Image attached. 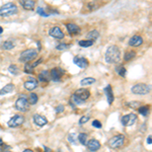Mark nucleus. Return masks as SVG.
<instances>
[{
    "label": "nucleus",
    "instance_id": "nucleus-1",
    "mask_svg": "<svg viewBox=\"0 0 152 152\" xmlns=\"http://www.w3.org/2000/svg\"><path fill=\"white\" fill-rule=\"evenodd\" d=\"M121 60V52L117 46H111L105 53V61L110 64L118 63Z\"/></svg>",
    "mask_w": 152,
    "mask_h": 152
},
{
    "label": "nucleus",
    "instance_id": "nucleus-2",
    "mask_svg": "<svg viewBox=\"0 0 152 152\" xmlns=\"http://www.w3.org/2000/svg\"><path fill=\"white\" fill-rule=\"evenodd\" d=\"M17 10H18L17 9V6L14 3H12V2L6 3L0 7V16L2 17L10 16V15L15 14L17 12Z\"/></svg>",
    "mask_w": 152,
    "mask_h": 152
},
{
    "label": "nucleus",
    "instance_id": "nucleus-3",
    "mask_svg": "<svg viewBox=\"0 0 152 152\" xmlns=\"http://www.w3.org/2000/svg\"><path fill=\"white\" fill-rule=\"evenodd\" d=\"M38 56V52H37L35 49H28L25 51H23V53L19 56V61L23 63H28L30 61L34 60L36 57Z\"/></svg>",
    "mask_w": 152,
    "mask_h": 152
},
{
    "label": "nucleus",
    "instance_id": "nucleus-4",
    "mask_svg": "<svg viewBox=\"0 0 152 152\" xmlns=\"http://www.w3.org/2000/svg\"><path fill=\"white\" fill-rule=\"evenodd\" d=\"M132 92L134 94H138V95H146L150 92V86L145 83H138V84H135L133 87L131 88Z\"/></svg>",
    "mask_w": 152,
    "mask_h": 152
},
{
    "label": "nucleus",
    "instance_id": "nucleus-5",
    "mask_svg": "<svg viewBox=\"0 0 152 152\" xmlns=\"http://www.w3.org/2000/svg\"><path fill=\"white\" fill-rule=\"evenodd\" d=\"M125 143V136L124 135H117L112 137L111 139L109 140V146L113 149H117V148H120L124 145Z\"/></svg>",
    "mask_w": 152,
    "mask_h": 152
},
{
    "label": "nucleus",
    "instance_id": "nucleus-6",
    "mask_svg": "<svg viewBox=\"0 0 152 152\" xmlns=\"http://www.w3.org/2000/svg\"><path fill=\"white\" fill-rule=\"evenodd\" d=\"M15 107L21 112H28L30 109V103L28 101V98L25 95H21L15 101Z\"/></svg>",
    "mask_w": 152,
    "mask_h": 152
},
{
    "label": "nucleus",
    "instance_id": "nucleus-7",
    "mask_svg": "<svg viewBox=\"0 0 152 152\" xmlns=\"http://www.w3.org/2000/svg\"><path fill=\"white\" fill-rule=\"evenodd\" d=\"M23 123H25V118L23 116H21V115H15L8 121L7 125L10 128H17L21 127Z\"/></svg>",
    "mask_w": 152,
    "mask_h": 152
},
{
    "label": "nucleus",
    "instance_id": "nucleus-8",
    "mask_svg": "<svg viewBox=\"0 0 152 152\" xmlns=\"http://www.w3.org/2000/svg\"><path fill=\"white\" fill-rule=\"evenodd\" d=\"M136 120H137V116L135 114H129V115H126L122 118V123L124 126H132V125L135 124Z\"/></svg>",
    "mask_w": 152,
    "mask_h": 152
},
{
    "label": "nucleus",
    "instance_id": "nucleus-9",
    "mask_svg": "<svg viewBox=\"0 0 152 152\" xmlns=\"http://www.w3.org/2000/svg\"><path fill=\"white\" fill-rule=\"evenodd\" d=\"M64 74V71L61 68H54L50 71V78L53 81H59L61 79V77Z\"/></svg>",
    "mask_w": 152,
    "mask_h": 152
},
{
    "label": "nucleus",
    "instance_id": "nucleus-10",
    "mask_svg": "<svg viewBox=\"0 0 152 152\" xmlns=\"http://www.w3.org/2000/svg\"><path fill=\"white\" fill-rule=\"evenodd\" d=\"M49 34L51 37H53V38L55 39L61 40L64 38V33L61 30V28H59V26H54V28H52L50 30Z\"/></svg>",
    "mask_w": 152,
    "mask_h": 152
},
{
    "label": "nucleus",
    "instance_id": "nucleus-11",
    "mask_svg": "<svg viewBox=\"0 0 152 152\" xmlns=\"http://www.w3.org/2000/svg\"><path fill=\"white\" fill-rule=\"evenodd\" d=\"M33 119H34L35 124L39 127H43L48 124V120L44 116H42V115H38V114L35 115V116L33 117Z\"/></svg>",
    "mask_w": 152,
    "mask_h": 152
},
{
    "label": "nucleus",
    "instance_id": "nucleus-12",
    "mask_svg": "<svg viewBox=\"0 0 152 152\" xmlns=\"http://www.w3.org/2000/svg\"><path fill=\"white\" fill-rule=\"evenodd\" d=\"M75 94L76 96H78V98H80L81 100H86L87 98H89L90 96V92L88 89L86 88H80V89H77L75 91Z\"/></svg>",
    "mask_w": 152,
    "mask_h": 152
},
{
    "label": "nucleus",
    "instance_id": "nucleus-13",
    "mask_svg": "<svg viewBox=\"0 0 152 152\" xmlns=\"http://www.w3.org/2000/svg\"><path fill=\"white\" fill-rule=\"evenodd\" d=\"M73 62L75 65H77L80 68H83V69L87 68V66H88V61H87V59L83 58V57H75Z\"/></svg>",
    "mask_w": 152,
    "mask_h": 152
},
{
    "label": "nucleus",
    "instance_id": "nucleus-14",
    "mask_svg": "<svg viewBox=\"0 0 152 152\" xmlns=\"http://www.w3.org/2000/svg\"><path fill=\"white\" fill-rule=\"evenodd\" d=\"M86 146H87V148H88V150L96 151L100 148V141H98L96 139H91L86 143Z\"/></svg>",
    "mask_w": 152,
    "mask_h": 152
},
{
    "label": "nucleus",
    "instance_id": "nucleus-15",
    "mask_svg": "<svg viewBox=\"0 0 152 152\" xmlns=\"http://www.w3.org/2000/svg\"><path fill=\"white\" fill-rule=\"evenodd\" d=\"M142 44H143V39L141 36H134L129 41V45L132 46V47H139Z\"/></svg>",
    "mask_w": 152,
    "mask_h": 152
},
{
    "label": "nucleus",
    "instance_id": "nucleus-16",
    "mask_svg": "<svg viewBox=\"0 0 152 152\" xmlns=\"http://www.w3.org/2000/svg\"><path fill=\"white\" fill-rule=\"evenodd\" d=\"M105 95H107V103H109L110 105H113V103H114L115 96H114L113 89H112L111 85H107V86L105 87Z\"/></svg>",
    "mask_w": 152,
    "mask_h": 152
},
{
    "label": "nucleus",
    "instance_id": "nucleus-17",
    "mask_svg": "<svg viewBox=\"0 0 152 152\" xmlns=\"http://www.w3.org/2000/svg\"><path fill=\"white\" fill-rule=\"evenodd\" d=\"M21 5L25 10H33L36 5L35 0H21Z\"/></svg>",
    "mask_w": 152,
    "mask_h": 152
},
{
    "label": "nucleus",
    "instance_id": "nucleus-18",
    "mask_svg": "<svg viewBox=\"0 0 152 152\" xmlns=\"http://www.w3.org/2000/svg\"><path fill=\"white\" fill-rule=\"evenodd\" d=\"M66 28H67L69 34H71V35H77L79 32H80V28H79L77 25H75V23H67V25H66Z\"/></svg>",
    "mask_w": 152,
    "mask_h": 152
},
{
    "label": "nucleus",
    "instance_id": "nucleus-19",
    "mask_svg": "<svg viewBox=\"0 0 152 152\" xmlns=\"http://www.w3.org/2000/svg\"><path fill=\"white\" fill-rule=\"evenodd\" d=\"M23 86H25V88L28 90H34L35 88L38 87V81H36V80L25 81V82L23 83Z\"/></svg>",
    "mask_w": 152,
    "mask_h": 152
},
{
    "label": "nucleus",
    "instance_id": "nucleus-20",
    "mask_svg": "<svg viewBox=\"0 0 152 152\" xmlns=\"http://www.w3.org/2000/svg\"><path fill=\"white\" fill-rule=\"evenodd\" d=\"M50 80H51V78H50V72L47 71V70L43 71L39 75V81H41V82H47V81H50Z\"/></svg>",
    "mask_w": 152,
    "mask_h": 152
},
{
    "label": "nucleus",
    "instance_id": "nucleus-21",
    "mask_svg": "<svg viewBox=\"0 0 152 152\" xmlns=\"http://www.w3.org/2000/svg\"><path fill=\"white\" fill-rule=\"evenodd\" d=\"M13 88H14V85H13L12 83H10V84H6L5 86H3V88L0 89V95H4V94L9 93V92L12 91Z\"/></svg>",
    "mask_w": 152,
    "mask_h": 152
},
{
    "label": "nucleus",
    "instance_id": "nucleus-22",
    "mask_svg": "<svg viewBox=\"0 0 152 152\" xmlns=\"http://www.w3.org/2000/svg\"><path fill=\"white\" fill-rule=\"evenodd\" d=\"M38 100H39L38 94L34 93V92L30 93V95H28V101L30 105H36V103H38Z\"/></svg>",
    "mask_w": 152,
    "mask_h": 152
},
{
    "label": "nucleus",
    "instance_id": "nucleus-23",
    "mask_svg": "<svg viewBox=\"0 0 152 152\" xmlns=\"http://www.w3.org/2000/svg\"><path fill=\"white\" fill-rule=\"evenodd\" d=\"M95 82V78H92V77H86V78H83L80 81V84L83 86H86V85H90L92 83Z\"/></svg>",
    "mask_w": 152,
    "mask_h": 152
},
{
    "label": "nucleus",
    "instance_id": "nucleus-24",
    "mask_svg": "<svg viewBox=\"0 0 152 152\" xmlns=\"http://www.w3.org/2000/svg\"><path fill=\"white\" fill-rule=\"evenodd\" d=\"M100 37V33L98 32L96 30H92L91 32H89L88 34L86 35V38H88V40H96Z\"/></svg>",
    "mask_w": 152,
    "mask_h": 152
},
{
    "label": "nucleus",
    "instance_id": "nucleus-25",
    "mask_svg": "<svg viewBox=\"0 0 152 152\" xmlns=\"http://www.w3.org/2000/svg\"><path fill=\"white\" fill-rule=\"evenodd\" d=\"M79 46L82 48H88L90 46H92L93 44V41L92 40H83V41H80L79 42Z\"/></svg>",
    "mask_w": 152,
    "mask_h": 152
},
{
    "label": "nucleus",
    "instance_id": "nucleus-26",
    "mask_svg": "<svg viewBox=\"0 0 152 152\" xmlns=\"http://www.w3.org/2000/svg\"><path fill=\"white\" fill-rule=\"evenodd\" d=\"M1 48H2L3 50H11V49H13V48H14V45H13L12 42H10V41H5L3 44H2Z\"/></svg>",
    "mask_w": 152,
    "mask_h": 152
},
{
    "label": "nucleus",
    "instance_id": "nucleus-27",
    "mask_svg": "<svg viewBox=\"0 0 152 152\" xmlns=\"http://www.w3.org/2000/svg\"><path fill=\"white\" fill-rule=\"evenodd\" d=\"M84 101H85V100H81L80 98H78V96H76L75 94H73V95H72V98H71V103H75V105H83V103H84Z\"/></svg>",
    "mask_w": 152,
    "mask_h": 152
},
{
    "label": "nucleus",
    "instance_id": "nucleus-28",
    "mask_svg": "<svg viewBox=\"0 0 152 152\" xmlns=\"http://www.w3.org/2000/svg\"><path fill=\"white\" fill-rule=\"evenodd\" d=\"M77 139H78V141L82 145H86V143H87V135H86V134H84V133L79 134Z\"/></svg>",
    "mask_w": 152,
    "mask_h": 152
},
{
    "label": "nucleus",
    "instance_id": "nucleus-29",
    "mask_svg": "<svg viewBox=\"0 0 152 152\" xmlns=\"http://www.w3.org/2000/svg\"><path fill=\"white\" fill-rule=\"evenodd\" d=\"M138 113L143 115V116H147L149 113V107H147V105H144V107H138Z\"/></svg>",
    "mask_w": 152,
    "mask_h": 152
},
{
    "label": "nucleus",
    "instance_id": "nucleus-30",
    "mask_svg": "<svg viewBox=\"0 0 152 152\" xmlns=\"http://www.w3.org/2000/svg\"><path fill=\"white\" fill-rule=\"evenodd\" d=\"M8 71L11 74H13V75H17V74L19 73V69L16 65H10L9 67H8Z\"/></svg>",
    "mask_w": 152,
    "mask_h": 152
},
{
    "label": "nucleus",
    "instance_id": "nucleus-31",
    "mask_svg": "<svg viewBox=\"0 0 152 152\" xmlns=\"http://www.w3.org/2000/svg\"><path fill=\"white\" fill-rule=\"evenodd\" d=\"M135 56H136V53L134 52V51H130V52H127L126 54H125L124 59H125V61H130V60H132Z\"/></svg>",
    "mask_w": 152,
    "mask_h": 152
},
{
    "label": "nucleus",
    "instance_id": "nucleus-32",
    "mask_svg": "<svg viewBox=\"0 0 152 152\" xmlns=\"http://www.w3.org/2000/svg\"><path fill=\"white\" fill-rule=\"evenodd\" d=\"M35 70V67L33 66V64H28V62L25 64V71L26 72V73H33Z\"/></svg>",
    "mask_w": 152,
    "mask_h": 152
},
{
    "label": "nucleus",
    "instance_id": "nucleus-33",
    "mask_svg": "<svg viewBox=\"0 0 152 152\" xmlns=\"http://www.w3.org/2000/svg\"><path fill=\"white\" fill-rule=\"evenodd\" d=\"M69 48H70V45H67V44H59L56 47V49L59 51H65V50H68Z\"/></svg>",
    "mask_w": 152,
    "mask_h": 152
},
{
    "label": "nucleus",
    "instance_id": "nucleus-34",
    "mask_svg": "<svg viewBox=\"0 0 152 152\" xmlns=\"http://www.w3.org/2000/svg\"><path fill=\"white\" fill-rule=\"evenodd\" d=\"M130 107H133V109H138V107L141 105V103L140 101H131V103H128Z\"/></svg>",
    "mask_w": 152,
    "mask_h": 152
},
{
    "label": "nucleus",
    "instance_id": "nucleus-35",
    "mask_svg": "<svg viewBox=\"0 0 152 152\" xmlns=\"http://www.w3.org/2000/svg\"><path fill=\"white\" fill-rule=\"evenodd\" d=\"M68 140H69L71 143H73V144H75L76 141H77L76 134H69V136H68Z\"/></svg>",
    "mask_w": 152,
    "mask_h": 152
},
{
    "label": "nucleus",
    "instance_id": "nucleus-36",
    "mask_svg": "<svg viewBox=\"0 0 152 152\" xmlns=\"http://www.w3.org/2000/svg\"><path fill=\"white\" fill-rule=\"evenodd\" d=\"M118 73H119V75L122 76V77H124L125 75H126V69H125V67H120V68H119Z\"/></svg>",
    "mask_w": 152,
    "mask_h": 152
},
{
    "label": "nucleus",
    "instance_id": "nucleus-37",
    "mask_svg": "<svg viewBox=\"0 0 152 152\" xmlns=\"http://www.w3.org/2000/svg\"><path fill=\"white\" fill-rule=\"evenodd\" d=\"M88 121H89V117L88 116H84V117H82L80 120H79V124H80V125L85 124V123L88 122Z\"/></svg>",
    "mask_w": 152,
    "mask_h": 152
},
{
    "label": "nucleus",
    "instance_id": "nucleus-38",
    "mask_svg": "<svg viewBox=\"0 0 152 152\" xmlns=\"http://www.w3.org/2000/svg\"><path fill=\"white\" fill-rule=\"evenodd\" d=\"M92 126H93L94 128H98V129H100V128H101V123L100 122V121H98V120H94L93 122H92Z\"/></svg>",
    "mask_w": 152,
    "mask_h": 152
},
{
    "label": "nucleus",
    "instance_id": "nucleus-39",
    "mask_svg": "<svg viewBox=\"0 0 152 152\" xmlns=\"http://www.w3.org/2000/svg\"><path fill=\"white\" fill-rule=\"evenodd\" d=\"M64 105H58V107H56V113L57 114H60V113H62V112L64 111Z\"/></svg>",
    "mask_w": 152,
    "mask_h": 152
},
{
    "label": "nucleus",
    "instance_id": "nucleus-40",
    "mask_svg": "<svg viewBox=\"0 0 152 152\" xmlns=\"http://www.w3.org/2000/svg\"><path fill=\"white\" fill-rule=\"evenodd\" d=\"M38 13L40 15H44V16H47V14L45 13V11H44L42 8H38Z\"/></svg>",
    "mask_w": 152,
    "mask_h": 152
},
{
    "label": "nucleus",
    "instance_id": "nucleus-41",
    "mask_svg": "<svg viewBox=\"0 0 152 152\" xmlns=\"http://www.w3.org/2000/svg\"><path fill=\"white\" fill-rule=\"evenodd\" d=\"M147 143H148V144H152V138H151V136H149V137H148V139H147Z\"/></svg>",
    "mask_w": 152,
    "mask_h": 152
},
{
    "label": "nucleus",
    "instance_id": "nucleus-42",
    "mask_svg": "<svg viewBox=\"0 0 152 152\" xmlns=\"http://www.w3.org/2000/svg\"><path fill=\"white\" fill-rule=\"evenodd\" d=\"M3 145V141H2V139L0 138V146H2Z\"/></svg>",
    "mask_w": 152,
    "mask_h": 152
},
{
    "label": "nucleus",
    "instance_id": "nucleus-43",
    "mask_svg": "<svg viewBox=\"0 0 152 152\" xmlns=\"http://www.w3.org/2000/svg\"><path fill=\"white\" fill-rule=\"evenodd\" d=\"M33 150H30V149H25V152H32Z\"/></svg>",
    "mask_w": 152,
    "mask_h": 152
},
{
    "label": "nucleus",
    "instance_id": "nucleus-44",
    "mask_svg": "<svg viewBox=\"0 0 152 152\" xmlns=\"http://www.w3.org/2000/svg\"><path fill=\"white\" fill-rule=\"evenodd\" d=\"M2 33H3V28L0 26V34H2Z\"/></svg>",
    "mask_w": 152,
    "mask_h": 152
}]
</instances>
